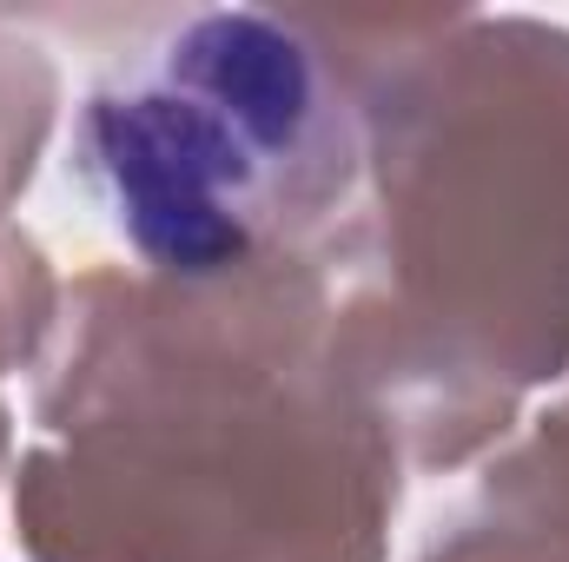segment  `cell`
Returning a JSON list of instances; mask_svg holds the SVG:
<instances>
[{"label":"cell","mask_w":569,"mask_h":562,"mask_svg":"<svg viewBox=\"0 0 569 562\" xmlns=\"http://www.w3.org/2000/svg\"><path fill=\"white\" fill-rule=\"evenodd\" d=\"M73 165L146 265L219 279L318 232L351 199L365 140L298 27L206 7L87 93Z\"/></svg>","instance_id":"6da1fadb"}]
</instances>
